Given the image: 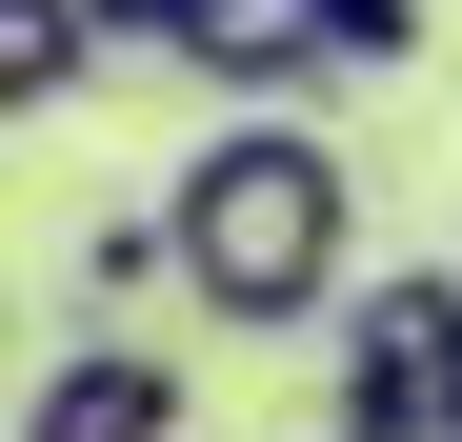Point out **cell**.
<instances>
[{"label": "cell", "instance_id": "obj_1", "mask_svg": "<svg viewBox=\"0 0 462 442\" xmlns=\"http://www.w3.org/2000/svg\"><path fill=\"white\" fill-rule=\"evenodd\" d=\"M162 221H181V302L242 322V342L362 302V161H342L322 121H221L201 161L162 181Z\"/></svg>", "mask_w": 462, "mask_h": 442}, {"label": "cell", "instance_id": "obj_2", "mask_svg": "<svg viewBox=\"0 0 462 442\" xmlns=\"http://www.w3.org/2000/svg\"><path fill=\"white\" fill-rule=\"evenodd\" d=\"M342 442H462V281L442 262L342 302Z\"/></svg>", "mask_w": 462, "mask_h": 442}, {"label": "cell", "instance_id": "obj_3", "mask_svg": "<svg viewBox=\"0 0 462 442\" xmlns=\"http://www.w3.org/2000/svg\"><path fill=\"white\" fill-rule=\"evenodd\" d=\"M181 81H221V121H301V81H342V0H201Z\"/></svg>", "mask_w": 462, "mask_h": 442}, {"label": "cell", "instance_id": "obj_4", "mask_svg": "<svg viewBox=\"0 0 462 442\" xmlns=\"http://www.w3.org/2000/svg\"><path fill=\"white\" fill-rule=\"evenodd\" d=\"M21 442H181V362L162 342H60L41 402H21Z\"/></svg>", "mask_w": 462, "mask_h": 442}, {"label": "cell", "instance_id": "obj_5", "mask_svg": "<svg viewBox=\"0 0 462 442\" xmlns=\"http://www.w3.org/2000/svg\"><path fill=\"white\" fill-rule=\"evenodd\" d=\"M141 302H181V221H162V201L81 221V322H101V342H141Z\"/></svg>", "mask_w": 462, "mask_h": 442}, {"label": "cell", "instance_id": "obj_6", "mask_svg": "<svg viewBox=\"0 0 462 442\" xmlns=\"http://www.w3.org/2000/svg\"><path fill=\"white\" fill-rule=\"evenodd\" d=\"M81 81H101V21H81V0H0V121H41Z\"/></svg>", "mask_w": 462, "mask_h": 442}, {"label": "cell", "instance_id": "obj_7", "mask_svg": "<svg viewBox=\"0 0 462 442\" xmlns=\"http://www.w3.org/2000/svg\"><path fill=\"white\" fill-rule=\"evenodd\" d=\"M422 60V0H342V81H402Z\"/></svg>", "mask_w": 462, "mask_h": 442}, {"label": "cell", "instance_id": "obj_8", "mask_svg": "<svg viewBox=\"0 0 462 442\" xmlns=\"http://www.w3.org/2000/svg\"><path fill=\"white\" fill-rule=\"evenodd\" d=\"M81 21H101V60H181V21H201V0H81Z\"/></svg>", "mask_w": 462, "mask_h": 442}]
</instances>
